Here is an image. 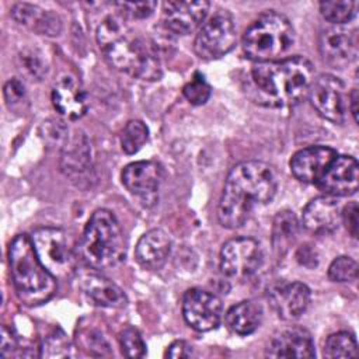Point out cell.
Listing matches in <instances>:
<instances>
[{
	"mask_svg": "<svg viewBox=\"0 0 359 359\" xmlns=\"http://www.w3.org/2000/svg\"><path fill=\"white\" fill-rule=\"evenodd\" d=\"M121 351L126 358H143L146 355V344L136 328H126L119 337Z\"/></svg>",
	"mask_w": 359,
	"mask_h": 359,
	"instance_id": "33",
	"label": "cell"
},
{
	"mask_svg": "<svg viewBox=\"0 0 359 359\" xmlns=\"http://www.w3.org/2000/svg\"><path fill=\"white\" fill-rule=\"evenodd\" d=\"M31 241L39 261L55 278H66L74 272L77 252L65 230L41 227L32 233Z\"/></svg>",
	"mask_w": 359,
	"mask_h": 359,
	"instance_id": "7",
	"label": "cell"
},
{
	"mask_svg": "<svg viewBox=\"0 0 359 359\" xmlns=\"http://www.w3.org/2000/svg\"><path fill=\"white\" fill-rule=\"evenodd\" d=\"M22 60H24L27 70L31 73V76H34L36 80H41L43 73L46 72V67L43 66L41 57L35 52H29L27 55L24 53Z\"/></svg>",
	"mask_w": 359,
	"mask_h": 359,
	"instance_id": "40",
	"label": "cell"
},
{
	"mask_svg": "<svg viewBox=\"0 0 359 359\" xmlns=\"http://www.w3.org/2000/svg\"><path fill=\"white\" fill-rule=\"evenodd\" d=\"M97 41L107 62L140 80H158L161 63L157 49L146 38L132 34L116 17H107L97 29Z\"/></svg>",
	"mask_w": 359,
	"mask_h": 359,
	"instance_id": "3",
	"label": "cell"
},
{
	"mask_svg": "<svg viewBox=\"0 0 359 359\" xmlns=\"http://www.w3.org/2000/svg\"><path fill=\"white\" fill-rule=\"evenodd\" d=\"M358 182V161L351 156H337L316 185L330 196H351L356 194Z\"/></svg>",
	"mask_w": 359,
	"mask_h": 359,
	"instance_id": "14",
	"label": "cell"
},
{
	"mask_svg": "<svg viewBox=\"0 0 359 359\" xmlns=\"http://www.w3.org/2000/svg\"><path fill=\"white\" fill-rule=\"evenodd\" d=\"M182 314L189 327L206 332L215 330L223 316V306L217 296L202 289H189L182 299Z\"/></svg>",
	"mask_w": 359,
	"mask_h": 359,
	"instance_id": "11",
	"label": "cell"
},
{
	"mask_svg": "<svg viewBox=\"0 0 359 359\" xmlns=\"http://www.w3.org/2000/svg\"><path fill=\"white\" fill-rule=\"evenodd\" d=\"M237 41L236 25L227 10H217L198 31L194 42L195 52L203 59H216L229 53Z\"/></svg>",
	"mask_w": 359,
	"mask_h": 359,
	"instance_id": "8",
	"label": "cell"
},
{
	"mask_svg": "<svg viewBox=\"0 0 359 359\" xmlns=\"http://www.w3.org/2000/svg\"><path fill=\"white\" fill-rule=\"evenodd\" d=\"M296 41V32L283 14L269 11L258 17L243 35L244 55L257 62H275L285 59Z\"/></svg>",
	"mask_w": 359,
	"mask_h": 359,
	"instance_id": "6",
	"label": "cell"
},
{
	"mask_svg": "<svg viewBox=\"0 0 359 359\" xmlns=\"http://www.w3.org/2000/svg\"><path fill=\"white\" fill-rule=\"evenodd\" d=\"M77 257L93 269L119 266L126 257V241L115 215L108 209L95 210L88 219L76 247Z\"/></svg>",
	"mask_w": 359,
	"mask_h": 359,
	"instance_id": "4",
	"label": "cell"
},
{
	"mask_svg": "<svg viewBox=\"0 0 359 359\" xmlns=\"http://www.w3.org/2000/svg\"><path fill=\"white\" fill-rule=\"evenodd\" d=\"M123 187L144 205L156 202V194L163 180V167L156 161H136L128 164L122 171Z\"/></svg>",
	"mask_w": 359,
	"mask_h": 359,
	"instance_id": "13",
	"label": "cell"
},
{
	"mask_svg": "<svg viewBox=\"0 0 359 359\" xmlns=\"http://www.w3.org/2000/svg\"><path fill=\"white\" fill-rule=\"evenodd\" d=\"M4 98L8 108H15L25 101V87L18 79H11L4 84Z\"/></svg>",
	"mask_w": 359,
	"mask_h": 359,
	"instance_id": "36",
	"label": "cell"
},
{
	"mask_svg": "<svg viewBox=\"0 0 359 359\" xmlns=\"http://www.w3.org/2000/svg\"><path fill=\"white\" fill-rule=\"evenodd\" d=\"M299 233V222L292 210H280L276 213L272 224V247L282 255L294 243Z\"/></svg>",
	"mask_w": 359,
	"mask_h": 359,
	"instance_id": "26",
	"label": "cell"
},
{
	"mask_svg": "<svg viewBox=\"0 0 359 359\" xmlns=\"http://www.w3.org/2000/svg\"><path fill=\"white\" fill-rule=\"evenodd\" d=\"M39 349V356L43 358H70L74 355L72 342L60 330L46 337Z\"/></svg>",
	"mask_w": 359,
	"mask_h": 359,
	"instance_id": "30",
	"label": "cell"
},
{
	"mask_svg": "<svg viewBox=\"0 0 359 359\" xmlns=\"http://www.w3.org/2000/svg\"><path fill=\"white\" fill-rule=\"evenodd\" d=\"M318 48L323 60L335 69H344L348 66L358 53L355 34H351L341 25L323 31L318 39Z\"/></svg>",
	"mask_w": 359,
	"mask_h": 359,
	"instance_id": "16",
	"label": "cell"
},
{
	"mask_svg": "<svg viewBox=\"0 0 359 359\" xmlns=\"http://www.w3.org/2000/svg\"><path fill=\"white\" fill-rule=\"evenodd\" d=\"M323 353L325 358H356L358 356L356 339L352 334L345 331L332 334L327 338Z\"/></svg>",
	"mask_w": 359,
	"mask_h": 359,
	"instance_id": "27",
	"label": "cell"
},
{
	"mask_svg": "<svg viewBox=\"0 0 359 359\" xmlns=\"http://www.w3.org/2000/svg\"><path fill=\"white\" fill-rule=\"evenodd\" d=\"M356 6V1L327 0L320 3V13L328 22L334 25H342L355 17Z\"/></svg>",
	"mask_w": 359,
	"mask_h": 359,
	"instance_id": "28",
	"label": "cell"
},
{
	"mask_svg": "<svg viewBox=\"0 0 359 359\" xmlns=\"http://www.w3.org/2000/svg\"><path fill=\"white\" fill-rule=\"evenodd\" d=\"M209 1H164L163 3V22L165 28L177 35L192 34L202 27L208 11Z\"/></svg>",
	"mask_w": 359,
	"mask_h": 359,
	"instance_id": "15",
	"label": "cell"
},
{
	"mask_svg": "<svg viewBox=\"0 0 359 359\" xmlns=\"http://www.w3.org/2000/svg\"><path fill=\"white\" fill-rule=\"evenodd\" d=\"M337 156V151L328 146H310L293 154L290 171L299 181L316 184Z\"/></svg>",
	"mask_w": 359,
	"mask_h": 359,
	"instance_id": "17",
	"label": "cell"
},
{
	"mask_svg": "<svg viewBox=\"0 0 359 359\" xmlns=\"http://www.w3.org/2000/svg\"><path fill=\"white\" fill-rule=\"evenodd\" d=\"M278 188L272 165L264 161H243L234 165L224 182L217 219L223 227L243 226L254 210L269 203Z\"/></svg>",
	"mask_w": 359,
	"mask_h": 359,
	"instance_id": "1",
	"label": "cell"
},
{
	"mask_svg": "<svg viewBox=\"0 0 359 359\" xmlns=\"http://www.w3.org/2000/svg\"><path fill=\"white\" fill-rule=\"evenodd\" d=\"M348 108L351 109L353 119L358 121V88H352L351 94L348 95Z\"/></svg>",
	"mask_w": 359,
	"mask_h": 359,
	"instance_id": "42",
	"label": "cell"
},
{
	"mask_svg": "<svg viewBox=\"0 0 359 359\" xmlns=\"http://www.w3.org/2000/svg\"><path fill=\"white\" fill-rule=\"evenodd\" d=\"M303 226L314 234H331L341 224V206L334 196L325 195L310 201L302 213Z\"/></svg>",
	"mask_w": 359,
	"mask_h": 359,
	"instance_id": "18",
	"label": "cell"
},
{
	"mask_svg": "<svg viewBox=\"0 0 359 359\" xmlns=\"http://www.w3.org/2000/svg\"><path fill=\"white\" fill-rule=\"evenodd\" d=\"M311 107L324 119L344 123L348 112V94L345 84L332 74H321L313 80L309 94Z\"/></svg>",
	"mask_w": 359,
	"mask_h": 359,
	"instance_id": "10",
	"label": "cell"
},
{
	"mask_svg": "<svg viewBox=\"0 0 359 359\" xmlns=\"http://www.w3.org/2000/svg\"><path fill=\"white\" fill-rule=\"evenodd\" d=\"M310 289L302 282H278L268 289V300L272 310L282 320L299 318L310 304Z\"/></svg>",
	"mask_w": 359,
	"mask_h": 359,
	"instance_id": "12",
	"label": "cell"
},
{
	"mask_svg": "<svg viewBox=\"0 0 359 359\" xmlns=\"http://www.w3.org/2000/svg\"><path fill=\"white\" fill-rule=\"evenodd\" d=\"M1 356L4 358H21V356H28L27 351L21 348V341L20 338L8 330L6 325L1 328Z\"/></svg>",
	"mask_w": 359,
	"mask_h": 359,
	"instance_id": "34",
	"label": "cell"
},
{
	"mask_svg": "<svg viewBox=\"0 0 359 359\" xmlns=\"http://www.w3.org/2000/svg\"><path fill=\"white\" fill-rule=\"evenodd\" d=\"M149 139V129L142 121H129L121 135V147L126 154L137 153Z\"/></svg>",
	"mask_w": 359,
	"mask_h": 359,
	"instance_id": "29",
	"label": "cell"
},
{
	"mask_svg": "<svg viewBox=\"0 0 359 359\" xmlns=\"http://www.w3.org/2000/svg\"><path fill=\"white\" fill-rule=\"evenodd\" d=\"M84 346L88 349L90 353L97 356H104L109 353V345L107 339L98 331H90L83 338Z\"/></svg>",
	"mask_w": 359,
	"mask_h": 359,
	"instance_id": "37",
	"label": "cell"
},
{
	"mask_svg": "<svg viewBox=\"0 0 359 359\" xmlns=\"http://www.w3.org/2000/svg\"><path fill=\"white\" fill-rule=\"evenodd\" d=\"M52 104L62 116L76 121L87 112V94L73 76L65 74L52 87Z\"/></svg>",
	"mask_w": 359,
	"mask_h": 359,
	"instance_id": "19",
	"label": "cell"
},
{
	"mask_svg": "<svg viewBox=\"0 0 359 359\" xmlns=\"http://www.w3.org/2000/svg\"><path fill=\"white\" fill-rule=\"evenodd\" d=\"M171 252V238L161 229L144 233L137 241L135 255L137 262L146 269H160Z\"/></svg>",
	"mask_w": 359,
	"mask_h": 359,
	"instance_id": "22",
	"label": "cell"
},
{
	"mask_svg": "<svg viewBox=\"0 0 359 359\" xmlns=\"http://www.w3.org/2000/svg\"><path fill=\"white\" fill-rule=\"evenodd\" d=\"M185 98L192 104V105H202L205 104L209 97H210V86L206 81L205 76L199 72H196L192 79L184 86L182 90Z\"/></svg>",
	"mask_w": 359,
	"mask_h": 359,
	"instance_id": "31",
	"label": "cell"
},
{
	"mask_svg": "<svg viewBox=\"0 0 359 359\" xmlns=\"http://www.w3.org/2000/svg\"><path fill=\"white\" fill-rule=\"evenodd\" d=\"M60 168L70 178L84 175L91 168V146L88 137L81 130L66 136L62 147Z\"/></svg>",
	"mask_w": 359,
	"mask_h": 359,
	"instance_id": "21",
	"label": "cell"
},
{
	"mask_svg": "<svg viewBox=\"0 0 359 359\" xmlns=\"http://www.w3.org/2000/svg\"><path fill=\"white\" fill-rule=\"evenodd\" d=\"M83 290L90 302L97 306L112 309L126 306V296L123 290L101 275H87L83 279Z\"/></svg>",
	"mask_w": 359,
	"mask_h": 359,
	"instance_id": "24",
	"label": "cell"
},
{
	"mask_svg": "<svg viewBox=\"0 0 359 359\" xmlns=\"http://www.w3.org/2000/svg\"><path fill=\"white\" fill-rule=\"evenodd\" d=\"M165 356L168 358H175V359H182V358H191L192 356V346L185 342V341H175L172 342L167 352H165Z\"/></svg>",
	"mask_w": 359,
	"mask_h": 359,
	"instance_id": "41",
	"label": "cell"
},
{
	"mask_svg": "<svg viewBox=\"0 0 359 359\" xmlns=\"http://www.w3.org/2000/svg\"><path fill=\"white\" fill-rule=\"evenodd\" d=\"M116 6L121 8L122 13L130 15L132 18H147L153 14V11L157 7L156 1H123L116 3Z\"/></svg>",
	"mask_w": 359,
	"mask_h": 359,
	"instance_id": "35",
	"label": "cell"
},
{
	"mask_svg": "<svg viewBox=\"0 0 359 359\" xmlns=\"http://www.w3.org/2000/svg\"><path fill=\"white\" fill-rule=\"evenodd\" d=\"M296 259L300 265L307 268H314L318 265L317 251L310 244H303L296 251Z\"/></svg>",
	"mask_w": 359,
	"mask_h": 359,
	"instance_id": "39",
	"label": "cell"
},
{
	"mask_svg": "<svg viewBox=\"0 0 359 359\" xmlns=\"http://www.w3.org/2000/svg\"><path fill=\"white\" fill-rule=\"evenodd\" d=\"M8 262L17 296L27 306H39L57 290L56 278L39 261L31 237L18 234L10 243Z\"/></svg>",
	"mask_w": 359,
	"mask_h": 359,
	"instance_id": "5",
	"label": "cell"
},
{
	"mask_svg": "<svg viewBox=\"0 0 359 359\" xmlns=\"http://www.w3.org/2000/svg\"><path fill=\"white\" fill-rule=\"evenodd\" d=\"M11 17L25 27L43 35H57L60 32V20L50 11L28 3H17L11 7Z\"/></svg>",
	"mask_w": 359,
	"mask_h": 359,
	"instance_id": "23",
	"label": "cell"
},
{
	"mask_svg": "<svg viewBox=\"0 0 359 359\" xmlns=\"http://www.w3.org/2000/svg\"><path fill=\"white\" fill-rule=\"evenodd\" d=\"M341 222H344L348 233L356 238L358 237V205L356 202H349L341 210Z\"/></svg>",
	"mask_w": 359,
	"mask_h": 359,
	"instance_id": "38",
	"label": "cell"
},
{
	"mask_svg": "<svg viewBox=\"0 0 359 359\" xmlns=\"http://www.w3.org/2000/svg\"><path fill=\"white\" fill-rule=\"evenodd\" d=\"M254 100L271 108L297 105L307 97L314 69L303 56L255 63L250 70Z\"/></svg>",
	"mask_w": 359,
	"mask_h": 359,
	"instance_id": "2",
	"label": "cell"
},
{
	"mask_svg": "<svg viewBox=\"0 0 359 359\" xmlns=\"http://www.w3.org/2000/svg\"><path fill=\"white\" fill-rule=\"evenodd\" d=\"M265 355L269 358H314L316 352L309 331L292 327L271 339Z\"/></svg>",
	"mask_w": 359,
	"mask_h": 359,
	"instance_id": "20",
	"label": "cell"
},
{
	"mask_svg": "<svg viewBox=\"0 0 359 359\" xmlns=\"http://www.w3.org/2000/svg\"><path fill=\"white\" fill-rule=\"evenodd\" d=\"M264 311L259 303L244 300L233 306L226 314V324L238 335H250L258 330L262 323Z\"/></svg>",
	"mask_w": 359,
	"mask_h": 359,
	"instance_id": "25",
	"label": "cell"
},
{
	"mask_svg": "<svg viewBox=\"0 0 359 359\" xmlns=\"http://www.w3.org/2000/svg\"><path fill=\"white\" fill-rule=\"evenodd\" d=\"M328 278L332 282H352L358 278V264L351 257L335 258L328 268Z\"/></svg>",
	"mask_w": 359,
	"mask_h": 359,
	"instance_id": "32",
	"label": "cell"
},
{
	"mask_svg": "<svg viewBox=\"0 0 359 359\" xmlns=\"http://www.w3.org/2000/svg\"><path fill=\"white\" fill-rule=\"evenodd\" d=\"M264 252L261 244L251 237L231 238L220 251V269L227 278L247 279L262 265Z\"/></svg>",
	"mask_w": 359,
	"mask_h": 359,
	"instance_id": "9",
	"label": "cell"
}]
</instances>
